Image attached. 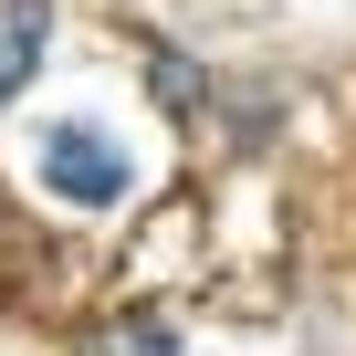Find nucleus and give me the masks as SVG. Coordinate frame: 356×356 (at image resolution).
<instances>
[{"label": "nucleus", "mask_w": 356, "mask_h": 356, "mask_svg": "<svg viewBox=\"0 0 356 356\" xmlns=\"http://www.w3.org/2000/svg\"><path fill=\"white\" fill-rule=\"evenodd\" d=\"M42 189L74 200V210H115V200L136 189V168H126V147H115L95 115H53V126H42Z\"/></svg>", "instance_id": "nucleus-1"}, {"label": "nucleus", "mask_w": 356, "mask_h": 356, "mask_svg": "<svg viewBox=\"0 0 356 356\" xmlns=\"http://www.w3.org/2000/svg\"><path fill=\"white\" fill-rule=\"evenodd\" d=\"M53 53V0H0V105H11Z\"/></svg>", "instance_id": "nucleus-2"}, {"label": "nucleus", "mask_w": 356, "mask_h": 356, "mask_svg": "<svg viewBox=\"0 0 356 356\" xmlns=\"http://www.w3.org/2000/svg\"><path fill=\"white\" fill-rule=\"evenodd\" d=\"M157 95H168V105H200V74L178 63V53H157Z\"/></svg>", "instance_id": "nucleus-3"}, {"label": "nucleus", "mask_w": 356, "mask_h": 356, "mask_svg": "<svg viewBox=\"0 0 356 356\" xmlns=\"http://www.w3.org/2000/svg\"><path fill=\"white\" fill-rule=\"evenodd\" d=\"M115 356H178V335H168V325H126V335H115Z\"/></svg>", "instance_id": "nucleus-4"}]
</instances>
